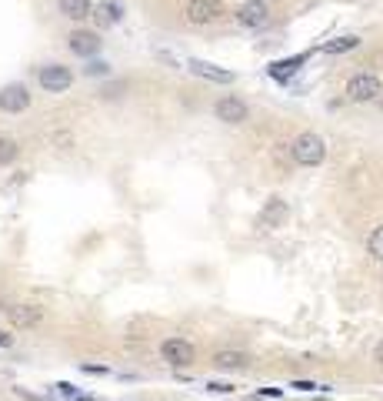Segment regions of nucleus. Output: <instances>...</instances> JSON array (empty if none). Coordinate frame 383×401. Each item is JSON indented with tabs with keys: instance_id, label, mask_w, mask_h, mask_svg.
<instances>
[{
	"instance_id": "1",
	"label": "nucleus",
	"mask_w": 383,
	"mask_h": 401,
	"mask_svg": "<svg viewBox=\"0 0 383 401\" xmlns=\"http://www.w3.org/2000/svg\"><path fill=\"white\" fill-rule=\"evenodd\" d=\"M184 14H187V23H193V27H213V23H223L230 17L223 0H190Z\"/></svg>"
},
{
	"instance_id": "2",
	"label": "nucleus",
	"mask_w": 383,
	"mask_h": 401,
	"mask_svg": "<svg viewBox=\"0 0 383 401\" xmlns=\"http://www.w3.org/2000/svg\"><path fill=\"white\" fill-rule=\"evenodd\" d=\"M290 154H294V161H297L300 167H317V164H323V157H327V144H323L320 134L307 131L290 144Z\"/></svg>"
},
{
	"instance_id": "3",
	"label": "nucleus",
	"mask_w": 383,
	"mask_h": 401,
	"mask_svg": "<svg viewBox=\"0 0 383 401\" xmlns=\"http://www.w3.org/2000/svg\"><path fill=\"white\" fill-rule=\"evenodd\" d=\"M383 94V84L380 77H373V74H353L350 81H347V97L353 101V104H370V101H377Z\"/></svg>"
},
{
	"instance_id": "4",
	"label": "nucleus",
	"mask_w": 383,
	"mask_h": 401,
	"mask_svg": "<svg viewBox=\"0 0 383 401\" xmlns=\"http://www.w3.org/2000/svg\"><path fill=\"white\" fill-rule=\"evenodd\" d=\"M160 358H164L171 368H190L197 351H193V345L187 338H167V341L160 345Z\"/></svg>"
},
{
	"instance_id": "5",
	"label": "nucleus",
	"mask_w": 383,
	"mask_h": 401,
	"mask_svg": "<svg viewBox=\"0 0 383 401\" xmlns=\"http://www.w3.org/2000/svg\"><path fill=\"white\" fill-rule=\"evenodd\" d=\"M234 21L240 27H247V30H263L270 23V10H267L263 0H247V3H240L234 10Z\"/></svg>"
},
{
	"instance_id": "6",
	"label": "nucleus",
	"mask_w": 383,
	"mask_h": 401,
	"mask_svg": "<svg viewBox=\"0 0 383 401\" xmlns=\"http://www.w3.org/2000/svg\"><path fill=\"white\" fill-rule=\"evenodd\" d=\"M37 81H41V88L47 90V94H64V90H70V84H74V74H70V67H64V64H47V67H41Z\"/></svg>"
},
{
	"instance_id": "7",
	"label": "nucleus",
	"mask_w": 383,
	"mask_h": 401,
	"mask_svg": "<svg viewBox=\"0 0 383 401\" xmlns=\"http://www.w3.org/2000/svg\"><path fill=\"white\" fill-rule=\"evenodd\" d=\"M213 114H217V121H223V124H243L247 117H250V107L234 97V94H223L217 104H213Z\"/></svg>"
},
{
	"instance_id": "8",
	"label": "nucleus",
	"mask_w": 383,
	"mask_h": 401,
	"mask_svg": "<svg viewBox=\"0 0 383 401\" xmlns=\"http://www.w3.org/2000/svg\"><path fill=\"white\" fill-rule=\"evenodd\" d=\"M290 218V207H287V200L283 198H270L263 204V211L256 214V224H260V231H277L283 227V221Z\"/></svg>"
},
{
	"instance_id": "9",
	"label": "nucleus",
	"mask_w": 383,
	"mask_h": 401,
	"mask_svg": "<svg viewBox=\"0 0 383 401\" xmlns=\"http://www.w3.org/2000/svg\"><path fill=\"white\" fill-rule=\"evenodd\" d=\"M30 107V90L27 84H7L0 88V111L3 114H23Z\"/></svg>"
},
{
	"instance_id": "10",
	"label": "nucleus",
	"mask_w": 383,
	"mask_h": 401,
	"mask_svg": "<svg viewBox=\"0 0 383 401\" xmlns=\"http://www.w3.org/2000/svg\"><path fill=\"white\" fill-rule=\"evenodd\" d=\"M3 311H7V321H10L14 328H34V325L43 321L41 305H10V308H3Z\"/></svg>"
},
{
	"instance_id": "11",
	"label": "nucleus",
	"mask_w": 383,
	"mask_h": 401,
	"mask_svg": "<svg viewBox=\"0 0 383 401\" xmlns=\"http://www.w3.org/2000/svg\"><path fill=\"white\" fill-rule=\"evenodd\" d=\"M67 47H70V54H77V57H94V54L100 50V37H97V30H74V34L67 37Z\"/></svg>"
},
{
	"instance_id": "12",
	"label": "nucleus",
	"mask_w": 383,
	"mask_h": 401,
	"mask_svg": "<svg viewBox=\"0 0 383 401\" xmlns=\"http://www.w3.org/2000/svg\"><path fill=\"white\" fill-rule=\"evenodd\" d=\"M190 70L197 74V77H204V81H213V84H230V81H234L230 70L213 67V64H207V61H190Z\"/></svg>"
},
{
	"instance_id": "13",
	"label": "nucleus",
	"mask_w": 383,
	"mask_h": 401,
	"mask_svg": "<svg viewBox=\"0 0 383 401\" xmlns=\"http://www.w3.org/2000/svg\"><path fill=\"white\" fill-rule=\"evenodd\" d=\"M90 17L97 21V27H113V23L124 21V7L113 3V0H107V3H100L97 10H90Z\"/></svg>"
},
{
	"instance_id": "14",
	"label": "nucleus",
	"mask_w": 383,
	"mask_h": 401,
	"mask_svg": "<svg viewBox=\"0 0 383 401\" xmlns=\"http://www.w3.org/2000/svg\"><path fill=\"white\" fill-rule=\"evenodd\" d=\"M213 364H217L220 371H240V368L250 364V358L243 355V351H217V355H213Z\"/></svg>"
},
{
	"instance_id": "15",
	"label": "nucleus",
	"mask_w": 383,
	"mask_h": 401,
	"mask_svg": "<svg viewBox=\"0 0 383 401\" xmlns=\"http://www.w3.org/2000/svg\"><path fill=\"white\" fill-rule=\"evenodd\" d=\"M303 61H307V54H297V57H290V61H277V64H270V77L283 84V81H290V77L297 74Z\"/></svg>"
},
{
	"instance_id": "16",
	"label": "nucleus",
	"mask_w": 383,
	"mask_h": 401,
	"mask_svg": "<svg viewBox=\"0 0 383 401\" xmlns=\"http://www.w3.org/2000/svg\"><path fill=\"white\" fill-rule=\"evenodd\" d=\"M57 7H61V14L70 17V21H87L90 17V0H57Z\"/></svg>"
},
{
	"instance_id": "17",
	"label": "nucleus",
	"mask_w": 383,
	"mask_h": 401,
	"mask_svg": "<svg viewBox=\"0 0 383 401\" xmlns=\"http://www.w3.org/2000/svg\"><path fill=\"white\" fill-rule=\"evenodd\" d=\"M21 154V144L14 141V137H0V167H7V164H14Z\"/></svg>"
},
{
	"instance_id": "18",
	"label": "nucleus",
	"mask_w": 383,
	"mask_h": 401,
	"mask_svg": "<svg viewBox=\"0 0 383 401\" xmlns=\"http://www.w3.org/2000/svg\"><path fill=\"white\" fill-rule=\"evenodd\" d=\"M366 251H370V258H373V261H383V224H377V227L370 231V238H366Z\"/></svg>"
},
{
	"instance_id": "19",
	"label": "nucleus",
	"mask_w": 383,
	"mask_h": 401,
	"mask_svg": "<svg viewBox=\"0 0 383 401\" xmlns=\"http://www.w3.org/2000/svg\"><path fill=\"white\" fill-rule=\"evenodd\" d=\"M360 44V37H353V34H347V37H337V41H330V44H323L327 54H347V50H353V47Z\"/></svg>"
},
{
	"instance_id": "20",
	"label": "nucleus",
	"mask_w": 383,
	"mask_h": 401,
	"mask_svg": "<svg viewBox=\"0 0 383 401\" xmlns=\"http://www.w3.org/2000/svg\"><path fill=\"white\" fill-rule=\"evenodd\" d=\"M87 77H107L110 74V64H104V61H90V64L84 67Z\"/></svg>"
},
{
	"instance_id": "21",
	"label": "nucleus",
	"mask_w": 383,
	"mask_h": 401,
	"mask_svg": "<svg viewBox=\"0 0 383 401\" xmlns=\"http://www.w3.org/2000/svg\"><path fill=\"white\" fill-rule=\"evenodd\" d=\"M50 141H54V144H57V147H74V137H70V134H67V131L54 134V137H50Z\"/></svg>"
},
{
	"instance_id": "22",
	"label": "nucleus",
	"mask_w": 383,
	"mask_h": 401,
	"mask_svg": "<svg viewBox=\"0 0 383 401\" xmlns=\"http://www.w3.org/2000/svg\"><path fill=\"white\" fill-rule=\"evenodd\" d=\"M207 388H210V391H217V395H230V391H234V384H223V381H210Z\"/></svg>"
},
{
	"instance_id": "23",
	"label": "nucleus",
	"mask_w": 383,
	"mask_h": 401,
	"mask_svg": "<svg viewBox=\"0 0 383 401\" xmlns=\"http://www.w3.org/2000/svg\"><path fill=\"white\" fill-rule=\"evenodd\" d=\"M57 391H61L64 398H77V388H74L70 381H61V384H57Z\"/></svg>"
},
{
	"instance_id": "24",
	"label": "nucleus",
	"mask_w": 383,
	"mask_h": 401,
	"mask_svg": "<svg viewBox=\"0 0 383 401\" xmlns=\"http://www.w3.org/2000/svg\"><path fill=\"white\" fill-rule=\"evenodd\" d=\"M124 94V84H110V88H104V97H120Z\"/></svg>"
},
{
	"instance_id": "25",
	"label": "nucleus",
	"mask_w": 383,
	"mask_h": 401,
	"mask_svg": "<svg viewBox=\"0 0 383 401\" xmlns=\"http://www.w3.org/2000/svg\"><path fill=\"white\" fill-rule=\"evenodd\" d=\"M84 375H107L104 364H84Z\"/></svg>"
},
{
	"instance_id": "26",
	"label": "nucleus",
	"mask_w": 383,
	"mask_h": 401,
	"mask_svg": "<svg viewBox=\"0 0 383 401\" xmlns=\"http://www.w3.org/2000/svg\"><path fill=\"white\" fill-rule=\"evenodd\" d=\"M294 388H297V391H310V388H317V384H314V381H294Z\"/></svg>"
},
{
	"instance_id": "27",
	"label": "nucleus",
	"mask_w": 383,
	"mask_h": 401,
	"mask_svg": "<svg viewBox=\"0 0 383 401\" xmlns=\"http://www.w3.org/2000/svg\"><path fill=\"white\" fill-rule=\"evenodd\" d=\"M373 361H377V364H380V368H383V341H380V345H377V348H373Z\"/></svg>"
},
{
	"instance_id": "28",
	"label": "nucleus",
	"mask_w": 383,
	"mask_h": 401,
	"mask_svg": "<svg viewBox=\"0 0 383 401\" xmlns=\"http://www.w3.org/2000/svg\"><path fill=\"white\" fill-rule=\"evenodd\" d=\"M10 345H14V338L7 331H0V348H10Z\"/></svg>"
},
{
	"instance_id": "29",
	"label": "nucleus",
	"mask_w": 383,
	"mask_h": 401,
	"mask_svg": "<svg viewBox=\"0 0 383 401\" xmlns=\"http://www.w3.org/2000/svg\"><path fill=\"white\" fill-rule=\"evenodd\" d=\"M260 395H267V398H280V388H263Z\"/></svg>"
},
{
	"instance_id": "30",
	"label": "nucleus",
	"mask_w": 383,
	"mask_h": 401,
	"mask_svg": "<svg viewBox=\"0 0 383 401\" xmlns=\"http://www.w3.org/2000/svg\"><path fill=\"white\" fill-rule=\"evenodd\" d=\"M3 308H7V305H3V301H0V311H3Z\"/></svg>"
},
{
	"instance_id": "31",
	"label": "nucleus",
	"mask_w": 383,
	"mask_h": 401,
	"mask_svg": "<svg viewBox=\"0 0 383 401\" xmlns=\"http://www.w3.org/2000/svg\"><path fill=\"white\" fill-rule=\"evenodd\" d=\"M314 401H330V398H314Z\"/></svg>"
}]
</instances>
